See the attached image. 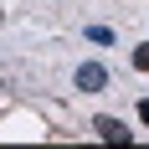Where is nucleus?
Segmentation results:
<instances>
[{
	"mask_svg": "<svg viewBox=\"0 0 149 149\" xmlns=\"http://www.w3.org/2000/svg\"><path fill=\"white\" fill-rule=\"evenodd\" d=\"M134 72H149V46H134Z\"/></svg>",
	"mask_w": 149,
	"mask_h": 149,
	"instance_id": "obj_4",
	"label": "nucleus"
},
{
	"mask_svg": "<svg viewBox=\"0 0 149 149\" xmlns=\"http://www.w3.org/2000/svg\"><path fill=\"white\" fill-rule=\"evenodd\" d=\"M139 118H144V123H149V98H144V103H139Z\"/></svg>",
	"mask_w": 149,
	"mask_h": 149,
	"instance_id": "obj_5",
	"label": "nucleus"
},
{
	"mask_svg": "<svg viewBox=\"0 0 149 149\" xmlns=\"http://www.w3.org/2000/svg\"><path fill=\"white\" fill-rule=\"evenodd\" d=\"M88 41H98V46H108V41H113V31H108V26H88Z\"/></svg>",
	"mask_w": 149,
	"mask_h": 149,
	"instance_id": "obj_3",
	"label": "nucleus"
},
{
	"mask_svg": "<svg viewBox=\"0 0 149 149\" xmlns=\"http://www.w3.org/2000/svg\"><path fill=\"white\" fill-rule=\"evenodd\" d=\"M72 82H77V93H103L108 88V67H103V62H82Z\"/></svg>",
	"mask_w": 149,
	"mask_h": 149,
	"instance_id": "obj_1",
	"label": "nucleus"
},
{
	"mask_svg": "<svg viewBox=\"0 0 149 149\" xmlns=\"http://www.w3.org/2000/svg\"><path fill=\"white\" fill-rule=\"evenodd\" d=\"M93 134L108 139V144H129L134 129H123V118H113V113H98V118H93Z\"/></svg>",
	"mask_w": 149,
	"mask_h": 149,
	"instance_id": "obj_2",
	"label": "nucleus"
}]
</instances>
